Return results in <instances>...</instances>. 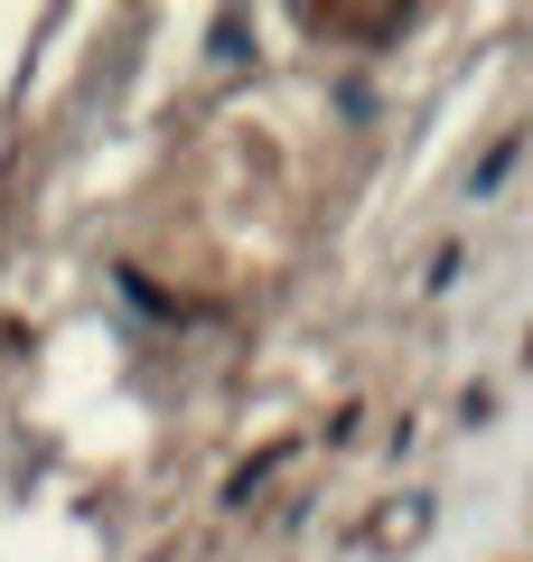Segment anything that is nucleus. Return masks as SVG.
<instances>
[{"instance_id": "f257e3e1", "label": "nucleus", "mask_w": 533, "mask_h": 562, "mask_svg": "<svg viewBox=\"0 0 533 562\" xmlns=\"http://www.w3.org/2000/svg\"><path fill=\"white\" fill-rule=\"evenodd\" d=\"M309 29H328V38H365V47H384V38H402V29H412V10H309Z\"/></svg>"}]
</instances>
